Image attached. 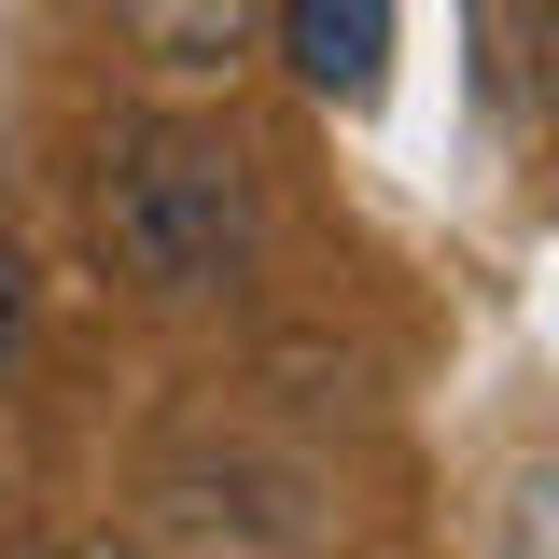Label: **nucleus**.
I'll return each instance as SVG.
<instances>
[{
    "label": "nucleus",
    "instance_id": "obj_1",
    "mask_svg": "<svg viewBox=\"0 0 559 559\" xmlns=\"http://www.w3.org/2000/svg\"><path fill=\"white\" fill-rule=\"evenodd\" d=\"M252 238H266V197H252V154L224 127H112L98 154V252L127 294L154 308H210L252 280Z\"/></svg>",
    "mask_w": 559,
    "mask_h": 559
},
{
    "label": "nucleus",
    "instance_id": "obj_2",
    "mask_svg": "<svg viewBox=\"0 0 559 559\" xmlns=\"http://www.w3.org/2000/svg\"><path fill=\"white\" fill-rule=\"evenodd\" d=\"M308 476L266 448H197L154 489V559H308Z\"/></svg>",
    "mask_w": 559,
    "mask_h": 559
},
{
    "label": "nucleus",
    "instance_id": "obj_3",
    "mask_svg": "<svg viewBox=\"0 0 559 559\" xmlns=\"http://www.w3.org/2000/svg\"><path fill=\"white\" fill-rule=\"evenodd\" d=\"M280 57L308 98H378L392 70V0H280Z\"/></svg>",
    "mask_w": 559,
    "mask_h": 559
},
{
    "label": "nucleus",
    "instance_id": "obj_4",
    "mask_svg": "<svg viewBox=\"0 0 559 559\" xmlns=\"http://www.w3.org/2000/svg\"><path fill=\"white\" fill-rule=\"evenodd\" d=\"M127 14V43L168 84H210V70H238L252 57V28H266V0H112Z\"/></svg>",
    "mask_w": 559,
    "mask_h": 559
},
{
    "label": "nucleus",
    "instance_id": "obj_5",
    "mask_svg": "<svg viewBox=\"0 0 559 559\" xmlns=\"http://www.w3.org/2000/svg\"><path fill=\"white\" fill-rule=\"evenodd\" d=\"M503 546H518V559H559V462H532V476H518V503H503Z\"/></svg>",
    "mask_w": 559,
    "mask_h": 559
},
{
    "label": "nucleus",
    "instance_id": "obj_6",
    "mask_svg": "<svg viewBox=\"0 0 559 559\" xmlns=\"http://www.w3.org/2000/svg\"><path fill=\"white\" fill-rule=\"evenodd\" d=\"M14 322H28V266L0 252V364H14Z\"/></svg>",
    "mask_w": 559,
    "mask_h": 559
}]
</instances>
